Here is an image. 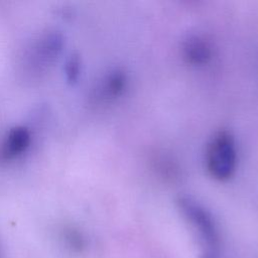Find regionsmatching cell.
Returning <instances> with one entry per match:
<instances>
[{
  "instance_id": "1",
  "label": "cell",
  "mask_w": 258,
  "mask_h": 258,
  "mask_svg": "<svg viewBox=\"0 0 258 258\" xmlns=\"http://www.w3.org/2000/svg\"><path fill=\"white\" fill-rule=\"evenodd\" d=\"M206 168L217 180L230 179L237 170L238 148L234 135L229 130H220L210 139L205 155Z\"/></svg>"
},
{
  "instance_id": "2",
  "label": "cell",
  "mask_w": 258,
  "mask_h": 258,
  "mask_svg": "<svg viewBox=\"0 0 258 258\" xmlns=\"http://www.w3.org/2000/svg\"><path fill=\"white\" fill-rule=\"evenodd\" d=\"M185 217L190 221L205 243V258H218L220 238L217 226L211 214L190 198L182 197L178 201Z\"/></svg>"
},
{
  "instance_id": "3",
  "label": "cell",
  "mask_w": 258,
  "mask_h": 258,
  "mask_svg": "<svg viewBox=\"0 0 258 258\" xmlns=\"http://www.w3.org/2000/svg\"><path fill=\"white\" fill-rule=\"evenodd\" d=\"M63 43V36L57 31H50L42 35L32 47V64L42 69L52 63L61 52Z\"/></svg>"
},
{
  "instance_id": "4",
  "label": "cell",
  "mask_w": 258,
  "mask_h": 258,
  "mask_svg": "<svg viewBox=\"0 0 258 258\" xmlns=\"http://www.w3.org/2000/svg\"><path fill=\"white\" fill-rule=\"evenodd\" d=\"M30 133L23 126H16L9 130L0 146V160H11L23 153L30 144Z\"/></svg>"
},
{
  "instance_id": "5",
  "label": "cell",
  "mask_w": 258,
  "mask_h": 258,
  "mask_svg": "<svg viewBox=\"0 0 258 258\" xmlns=\"http://www.w3.org/2000/svg\"><path fill=\"white\" fill-rule=\"evenodd\" d=\"M182 50L185 59L195 66L207 63L212 56L210 44L200 36H191L186 39Z\"/></svg>"
},
{
  "instance_id": "6",
  "label": "cell",
  "mask_w": 258,
  "mask_h": 258,
  "mask_svg": "<svg viewBox=\"0 0 258 258\" xmlns=\"http://www.w3.org/2000/svg\"><path fill=\"white\" fill-rule=\"evenodd\" d=\"M126 87V77L120 71L111 72L105 77L99 87V94L102 98L111 99L119 96Z\"/></svg>"
},
{
  "instance_id": "7",
  "label": "cell",
  "mask_w": 258,
  "mask_h": 258,
  "mask_svg": "<svg viewBox=\"0 0 258 258\" xmlns=\"http://www.w3.org/2000/svg\"><path fill=\"white\" fill-rule=\"evenodd\" d=\"M63 240L68 247H70L73 251L81 252L85 247V240L82 234L72 227H67L63 230Z\"/></svg>"
},
{
  "instance_id": "8",
  "label": "cell",
  "mask_w": 258,
  "mask_h": 258,
  "mask_svg": "<svg viewBox=\"0 0 258 258\" xmlns=\"http://www.w3.org/2000/svg\"><path fill=\"white\" fill-rule=\"evenodd\" d=\"M81 71V60L77 54H72L71 57L67 60L64 66V73L67 76V80L70 83H75Z\"/></svg>"
},
{
  "instance_id": "9",
  "label": "cell",
  "mask_w": 258,
  "mask_h": 258,
  "mask_svg": "<svg viewBox=\"0 0 258 258\" xmlns=\"http://www.w3.org/2000/svg\"><path fill=\"white\" fill-rule=\"evenodd\" d=\"M0 258H2V253H1V248H0Z\"/></svg>"
}]
</instances>
